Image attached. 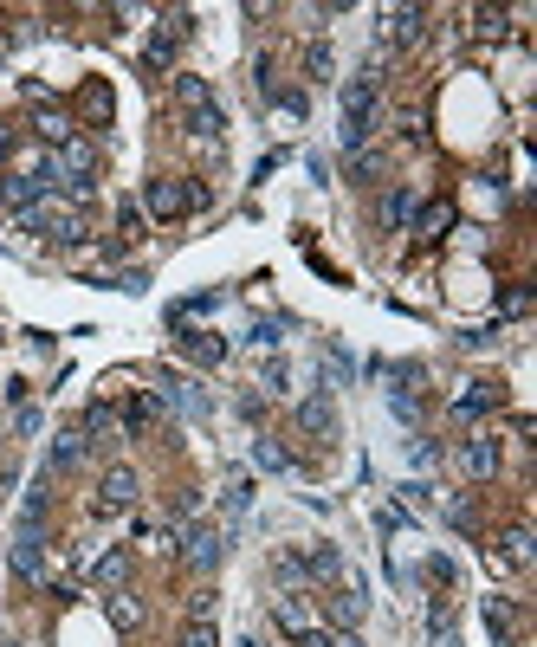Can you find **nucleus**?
I'll list each match as a JSON object with an SVG mask.
<instances>
[{"label": "nucleus", "mask_w": 537, "mask_h": 647, "mask_svg": "<svg viewBox=\"0 0 537 647\" xmlns=\"http://www.w3.org/2000/svg\"><path fill=\"white\" fill-rule=\"evenodd\" d=\"M175 104H182V117H188V130H195V143H220V130H227V117H220V104H214V85L208 78H175Z\"/></svg>", "instance_id": "1"}, {"label": "nucleus", "mask_w": 537, "mask_h": 647, "mask_svg": "<svg viewBox=\"0 0 537 647\" xmlns=\"http://www.w3.org/2000/svg\"><path fill=\"white\" fill-rule=\"evenodd\" d=\"M376 91H382L376 65H369V72H356L350 85H343V149H363L369 123H376Z\"/></svg>", "instance_id": "2"}, {"label": "nucleus", "mask_w": 537, "mask_h": 647, "mask_svg": "<svg viewBox=\"0 0 537 647\" xmlns=\"http://www.w3.org/2000/svg\"><path fill=\"white\" fill-rule=\"evenodd\" d=\"M91 175H98V143L72 136V143L52 149V188H72V195L85 201L91 195Z\"/></svg>", "instance_id": "3"}, {"label": "nucleus", "mask_w": 537, "mask_h": 647, "mask_svg": "<svg viewBox=\"0 0 537 647\" xmlns=\"http://www.w3.org/2000/svg\"><path fill=\"white\" fill-rule=\"evenodd\" d=\"M143 208L156 220H182V214L208 208V188H201V182H175V175H156V182L143 188Z\"/></svg>", "instance_id": "4"}, {"label": "nucleus", "mask_w": 537, "mask_h": 647, "mask_svg": "<svg viewBox=\"0 0 537 647\" xmlns=\"http://www.w3.org/2000/svg\"><path fill=\"white\" fill-rule=\"evenodd\" d=\"M20 227L39 233V240H59V246H78V240H85V214L59 208V201H33V208L20 214Z\"/></svg>", "instance_id": "5"}, {"label": "nucleus", "mask_w": 537, "mask_h": 647, "mask_svg": "<svg viewBox=\"0 0 537 647\" xmlns=\"http://www.w3.org/2000/svg\"><path fill=\"white\" fill-rule=\"evenodd\" d=\"M272 622H279L292 641H311V635H318V602H311L305 589H285V596L272 602Z\"/></svg>", "instance_id": "6"}, {"label": "nucleus", "mask_w": 537, "mask_h": 647, "mask_svg": "<svg viewBox=\"0 0 537 647\" xmlns=\"http://www.w3.org/2000/svg\"><path fill=\"white\" fill-rule=\"evenodd\" d=\"M421 26H428V13H421V7H382L376 13V39H382V46H415Z\"/></svg>", "instance_id": "7"}, {"label": "nucleus", "mask_w": 537, "mask_h": 647, "mask_svg": "<svg viewBox=\"0 0 537 647\" xmlns=\"http://www.w3.org/2000/svg\"><path fill=\"white\" fill-rule=\"evenodd\" d=\"M136 492H143V479H136L130 466H110V473L98 479V512H104V518L130 512V505H136Z\"/></svg>", "instance_id": "8"}, {"label": "nucleus", "mask_w": 537, "mask_h": 647, "mask_svg": "<svg viewBox=\"0 0 537 647\" xmlns=\"http://www.w3.org/2000/svg\"><path fill=\"white\" fill-rule=\"evenodd\" d=\"M182 557L195 563V570H214V563L227 557V538H220V525H195V531L182 538Z\"/></svg>", "instance_id": "9"}, {"label": "nucleus", "mask_w": 537, "mask_h": 647, "mask_svg": "<svg viewBox=\"0 0 537 647\" xmlns=\"http://www.w3.org/2000/svg\"><path fill=\"white\" fill-rule=\"evenodd\" d=\"M460 473L466 479H492V473H499V440H492V434H473L460 447Z\"/></svg>", "instance_id": "10"}, {"label": "nucleus", "mask_w": 537, "mask_h": 647, "mask_svg": "<svg viewBox=\"0 0 537 647\" xmlns=\"http://www.w3.org/2000/svg\"><path fill=\"white\" fill-rule=\"evenodd\" d=\"M156 421H162V395L143 389V395H130V408L117 415V428H123V434H149Z\"/></svg>", "instance_id": "11"}, {"label": "nucleus", "mask_w": 537, "mask_h": 647, "mask_svg": "<svg viewBox=\"0 0 537 647\" xmlns=\"http://www.w3.org/2000/svg\"><path fill=\"white\" fill-rule=\"evenodd\" d=\"M531 557H537V538H531L525 525H512L499 538V563H505V570H531Z\"/></svg>", "instance_id": "12"}, {"label": "nucleus", "mask_w": 537, "mask_h": 647, "mask_svg": "<svg viewBox=\"0 0 537 647\" xmlns=\"http://www.w3.org/2000/svg\"><path fill=\"white\" fill-rule=\"evenodd\" d=\"M33 130H39V136H46V143H52V149H59V143H72V136H78V123H72V117H65V110H59V104H39V110H33Z\"/></svg>", "instance_id": "13"}, {"label": "nucleus", "mask_w": 537, "mask_h": 647, "mask_svg": "<svg viewBox=\"0 0 537 647\" xmlns=\"http://www.w3.org/2000/svg\"><path fill=\"white\" fill-rule=\"evenodd\" d=\"M486 628H492V641H499V647H512L518 641V609L505 596H486Z\"/></svg>", "instance_id": "14"}, {"label": "nucleus", "mask_w": 537, "mask_h": 647, "mask_svg": "<svg viewBox=\"0 0 537 647\" xmlns=\"http://www.w3.org/2000/svg\"><path fill=\"white\" fill-rule=\"evenodd\" d=\"M104 615H110V628H123V635H130V628H143V602H136L130 589H110V596H104Z\"/></svg>", "instance_id": "15"}, {"label": "nucleus", "mask_w": 537, "mask_h": 647, "mask_svg": "<svg viewBox=\"0 0 537 647\" xmlns=\"http://www.w3.org/2000/svg\"><path fill=\"white\" fill-rule=\"evenodd\" d=\"M0 201H7L13 214H26L33 201H46V182H33V175H7V182H0Z\"/></svg>", "instance_id": "16"}, {"label": "nucleus", "mask_w": 537, "mask_h": 647, "mask_svg": "<svg viewBox=\"0 0 537 647\" xmlns=\"http://www.w3.org/2000/svg\"><path fill=\"white\" fill-rule=\"evenodd\" d=\"M363 609H369L363 583H350V589H337V596H330V622H337V628H356V622H363Z\"/></svg>", "instance_id": "17"}, {"label": "nucleus", "mask_w": 537, "mask_h": 647, "mask_svg": "<svg viewBox=\"0 0 537 647\" xmlns=\"http://www.w3.org/2000/svg\"><path fill=\"white\" fill-rule=\"evenodd\" d=\"M13 576H26V583L46 576V538H20L13 544Z\"/></svg>", "instance_id": "18"}, {"label": "nucleus", "mask_w": 537, "mask_h": 647, "mask_svg": "<svg viewBox=\"0 0 537 647\" xmlns=\"http://www.w3.org/2000/svg\"><path fill=\"white\" fill-rule=\"evenodd\" d=\"M453 408H460V415H486V408H499V389H492V382H466V389L453 395Z\"/></svg>", "instance_id": "19"}, {"label": "nucleus", "mask_w": 537, "mask_h": 647, "mask_svg": "<svg viewBox=\"0 0 537 647\" xmlns=\"http://www.w3.org/2000/svg\"><path fill=\"white\" fill-rule=\"evenodd\" d=\"M182 350L195 356V363H220V356H227V343H220L214 330H182Z\"/></svg>", "instance_id": "20"}, {"label": "nucleus", "mask_w": 537, "mask_h": 647, "mask_svg": "<svg viewBox=\"0 0 537 647\" xmlns=\"http://www.w3.org/2000/svg\"><path fill=\"white\" fill-rule=\"evenodd\" d=\"M298 428H305V434H330V428H337V415H330V402H324V395H311V402L305 408H298Z\"/></svg>", "instance_id": "21"}, {"label": "nucleus", "mask_w": 537, "mask_h": 647, "mask_svg": "<svg viewBox=\"0 0 537 647\" xmlns=\"http://www.w3.org/2000/svg\"><path fill=\"white\" fill-rule=\"evenodd\" d=\"M447 227H453V201H434V208L415 214V233H421V240H440Z\"/></svg>", "instance_id": "22"}, {"label": "nucleus", "mask_w": 537, "mask_h": 647, "mask_svg": "<svg viewBox=\"0 0 537 647\" xmlns=\"http://www.w3.org/2000/svg\"><path fill=\"white\" fill-rule=\"evenodd\" d=\"M78 460H85V434L65 428L59 440H52V473H65V466H78Z\"/></svg>", "instance_id": "23"}, {"label": "nucleus", "mask_w": 537, "mask_h": 647, "mask_svg": "<svg viewBox=\"0 0 537 647\" xmlns=\"http://www.w3.org/2000/svg\"><path fill=\"white\" fill-rule=\"evenodd\" d=\"M78 110H85L91 123H110V85H98V78H91V85L78 91Z\"/></svg>", "instance_id": "24"}, {"label": "nucleus", "mask_w": 537, "mask_h": 647, "mask_svg": "<svg viewBox=\"0 0 537 647\" xmlns=\"http://www.w3.org/2000/svg\"><path fill=\"white\" fill-rule=\"evenodd\" d=\"M473 33L479 39H505V33H512V13H505V7H479L473 13Z\"/></svg>", "instance_id": "25"}, {"label": "nucleus", "mask_w": 537, "mask_h": 647, "mask_svg": "<svg viewBox=\"0 0 537 647\" xmlns=\"http://www.w3.org/2000/svg\"><path fill=\"white\" fill-rule=\"evenodd\" d=\"M98 583L104 589H123V583H130V557H123V550H110V557L98 563Z\"/></svg>", "instance_id": "26"}, {"label": "nucleus", "mask_w": 537, "mask_h": 647, "mask_svg": "<svg viewBox=\"0 0 537 647\" xmlns=\"http://www.w3.org/2000/svg\"><path fill=\"white\" fill-rule=\"evenodd\" d=\"M305 570H311V576H337V570H343V557H337L330 544H311V550H305Z\"/></svg>", "instance_id": "27"}, {"label": "nucleus", "mask_w": 537, "mask_h": 647, "mask_svg": "<svg viewBox=\"0 0 537 647\" xmlns=\"http://www.w3.org/2000/svg\"><path fill=\"white\" fill-rule=\"evenodd\" d=\"M78 434H85V447H91V440L117 434V415H110V408H91V415H85V428H78Z\"/></svg>", "instance_id": "28"}, {"label": "nucleus", "mask_w": 537, "mask_h": 647, "mask_svg": "<svg viewBox=\"0 0 537 647\" xmlns=\"http://www.w3.org/2000/svg\"><path fill=\"white\" fill-rule=\"evenodd\" d=\"M305 78H311V85H324V78H330V46H324V39L305 52Z\"/></svg>", "instance_id": "29"}, {"label": "nucleus", "mask_w": 537, "mask_h": 647, "mask_svg": "<svg viewBox=\"0 0 537 647\" xmlns=\"http://www.w3.org/2000/svg\"><path fill=\"white\" fill-rule=\"evenodd\" d=\"M253 460L266 466V473H285V466H292V453H285V447H272V440H259V447H253Z\"/></svg>", "instance_id": "30"}, {"label": "nucleus", "mask_w": 537, "mask_h": 647, "mask_svg": "<svg viewBox=\"0 0 537 647\" xmlns=\"http://www.w3.org/2000/svg\"><path fill=\"white\" fill-rule=\"evenodd\" d=\"M220 499H227V512H233V518H240V512H246V499H253V486H246V473H233Z\"/></svg>", "instance_id": "31"}, {"label": "nucleus", "mask_w": 537, "mask_h": 647, "mask_svg": "<svg viewBox=\"0 0 537 647\" xmlns=\"http://www.w3.org/2000/svg\"><path fill=\"white\" fill-rule=\"evenodd\" d=\"M117 227H123V240H143V208H136V201H123V208H117Z\"/></svg>", "instance_id": "32"}, {"label": "nucleus", "mask_w": 537, "mask_h": 647, "mask_svg": "<svg viewBox=\"0 0 537 647\" xmlns=\"http://www.w3.org/2000/svg\"><path fill=\"white\" fill-rule=\"evenodd\" d=\"M182 647H220L214 622H188V628H182Z\"/></svg>", "instance_id": "33"}, {"label": "nucleus", "mask_w": 537, "mask_h": 647, "mask_svg": "<svg viewBox=\"0 0 537 647\" xmlns=\"http://www.w3.org/2000/svg\"><path fill=\"white\" fill-rule=\"evenodd\" d=\"M408 214H415V201H408V195H389V201H382V220H389V227H402Z\"/></svg>", "instance_id": "34"}, {"label": "nucleus", "mask_w": 537, "mask_h": 647, "mask_svg": "<svg viewBox=\"0 0 537 647\" xmlns=\"http://www.w3.org/2000/svg\"><path fill=\"white\" fill-rule=\"evenodd\" d=\"M169 59H175V46H169V39H149V52H143V65H149V72H162Z\"/></svg>", "instance_id": "35"}, {"label": "nucleus", "mask_w": 537, "mask_h": 647, "mask_svg": "<svg viewBox=\"0 0 537 647\" xmlns=\"http://www.w3.org/2000/svg\"><path fill=\"white\" fill-rule=\"evenodd\" d=\"M188 615H195V622H214V589H195V596H188Z\"/></svg>", "instance_id": "36"}, {"label": "nucleus", "mask_w": 537, "mask_h": 647, "mask_svg": "<svg viewBox=\"0 0 537 647\" xmlns=\"http://www.w3.org/2000/svg\"><path fill=\"white\" fill-rule=\"evenodd\" d=\"M428 583H453V563L447 557H428Z\"/></svg>", "instance_id": "37"}, {"label": "nucleus", "mask_w": 537, "mask_h": 647, "mask_svg": "<svg viewBox=\"0 0 537 647\" xmlns=\"http://www.w3.org/2000/svg\"><path fill=\"white\" fill-rule=\"evenodd\" d=\"M7 149H13V123L0 117V156H7Z\"/></svg>", "instance_id": "38"}]
</instances>
